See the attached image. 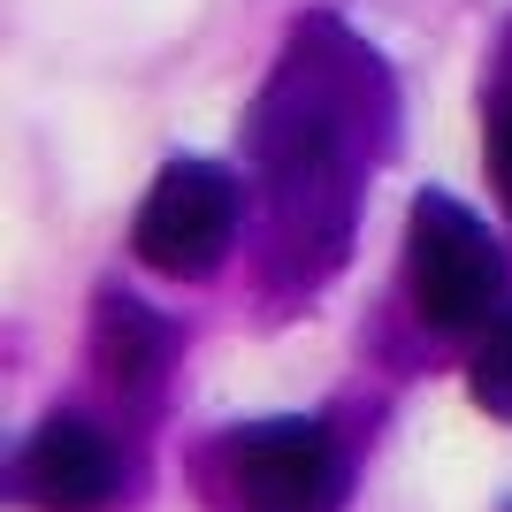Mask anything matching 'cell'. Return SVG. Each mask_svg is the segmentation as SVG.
<instances>
[{"label":"cell","instance_id":"obj_2","mask_svg":"<svg viewBox=\"0 0 512 512\" xmlns=\"http://www.w3.org/2000/svg\"><path fill=\"white\" fill-rule=\"evenodd\" d=\"M406 283L428 329H482L505 291V253L451 192H421L406 222Z\"/></svg>","mask_w":512,"mask_h":512},{"label":"cell","instance_id":"obj_5","mask_svg":"<svg viewBox=\"0 0 512 512\" xmlns=\"http://www.w3.org/2000/svg\"><path fill=\"white\" fill-rule=\"evenodd\" d=\"M16 482H23V497L39 512H107L115 490H123L107 436L92 421H77V413H54V421L23 444Z\"/></svg>","mask_w":512,"mask_h":512},{"label":"cell","instance_id":"obj_7","mask_svg":"<svg viewBox=\"0 0 512 512\" xmlns=\"http://www.w3.org/2000/svg\"><path fill=\"white\" fill-rule=\"evenodd\" d=\"M474 406L497 413V421H512V314L490 321V337H482V352H474Z\"/></svg>","mask_w":512,"mask_h":512},{"label":"cell","instance_id":"obj_8","mask_svg":"<svg viewBox=\"0 0 512 512\" xmlns=\"http://www.w3.org/2000/svg\"><path fill=\"white\" fill-rule=\"evenodd\" d=\"M490 176H497V199H505V214H512V92H505V107H497V123H490Z\"/></svg>","mask_w":512,"mask_h":512},{"label":"cell","instance_id":"obj_6","mask_svg":"<svg viewBox=\"0 0 512 512\" xmlns=\"http://www.w3.org/2000/svg\"><path fill=\"white\" fill-rule=\"evenodd\" d=\"M100 360L115 367L123 383H146L153 367L169 360V329L138 299H100Z\"/></svg>","mask_w":512,"mask_h":512},{"label":"cell","instance_id":"obj_4","mask_svg":"<svg viewBox=\"0 0 512 512\" xmlns=\"http://www.w3.org/2000/svg\"><path fill=\"white\" fill-rule=\"evenodd\" d=\"M230 512H337V444L321 421H253L214 451Z\"/></svg>","mask_w":512,"mask_h":512},{"label":"cell","instance_id":"obj_1","mask_svg":"<svg viewBox=\"0 0 512 512\" xmlns=\"http://www.w3.org/2000/svg\"><path fill=\"white\" fill-rule=\"evenodd\" d=\"M383 115L390 85L375 54H360L337 23H314L253 115V146L268 169V199H276V237L291 253L321 245V260H337L344 222H352V169H360V153H375L367 130Z\"/></svg>","mask_w":512,"mask_h":512},{"label":"cell","instance_id":"obj_3","mask_svg":"<svg viewBox=\"0 0 512 512\" xmlns=\"http://www.w3.org/2000/svg\"><path fill=\"white\" fill-rule=\"evenodd\" d=\"M237 237V176L214 169V161H169V169L153 176L146 207H138V260H146L153 276H176V283H199L222 268Z\"/></svg>","mask_w":512,"mask_h":512}]
</instances>
